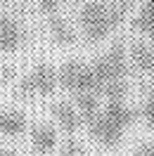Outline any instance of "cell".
<instances>
[{
    "mask_svg": "<svg viewBox=\"0 0 154 156\" xmlns=\"http://www.w3.org/2000/svg\"><path fill=\"white\" fill-rule=\"evenodd\" d=\"M133 156H154V147H152V144L138 147V149L133 151Z\"/></svg>",
    "mask_w": 154,
    "mask_h": 156,
    "instance_id": "cell-16",
    "label": "cell"
},
{
    "mask_svg": "<svg viewBox=\"0 0 154 156\" xmlns=\"http://www.w3.org/2000/svg\"><path fill=\"white\" fill-rule=\"evenodd\" d=\"M31 144H33V149L38 154H50L55 149V144H57V135H55V130L50 126L40 123V126H36L31 130Z\"/></svg>",
    "mask_w": 154,
    "mask_h": 156,
    "instance_id": "cell-8",
    "label": "cell"
},
{
    "mask_svg": "<svg viewBox=\"0 0 154 156\" xmlns=\"http://www.w3.org/2000/svg\"><path fill=\"white\" fill-rule=\"evenodd\" d=\"M55 118H57L59 128L64 130V133H69V135H74L78 130V126H81V114H78L76 107H71V104H57L55 107Z\"/></svg>",
    "mask_w": 154,
    "mask_h": 156,
    "instance_id": "cell-9",
    "label": "cell"
},
{
    "mask_svg": "<svg viewBox=\"0 0 154 156\" xmlns=\"http://www.w3.org/2000/svg\"><path fill=\"white\" fill-rule=\"evenodd\" d=\"M149 40H152V45H154V33H152V36H149Z\"/></svg>",
    "mask_w": 154,
    "mask_h": 156,
    "instance_id": "cell-18",
    "label": "cell"
},
{
    "mask_svg": "<svg viewBox=\"0 0 154 156\" xmlns=\"http://www.w3.org/2000/svg\"><path fill=\"white\" fill-rule=\"evenodd\" d=\"M74 107L78 109L81 118L86 121L88 126L100 116V99H97L95 92H83V95H76V104Z\"/></svg>",
    "mask_w": 154,
    "mask_h": 156,
    "instance_id": "cell-11",
    "label": "cell"
},
{
    "mask_svg": "<svg viewBox=\"0 0 154 156\" xmlns=\"http://www.w3.org/2000/svg\"><path fill=\"white\" fill-rule=\"evenodd\" d=\"M59 83L67 90H71L74 95H83V92L102 95L93 64H83V62H69V64H64L62 71H59Z\"/></svg>",
    "mask_w": 154,
    "mask_h": 156,
    "instance_id": "cell-4",
    "label": "cell"
},
{
    "mask_svg": "<svg viewBox=\"0 0 154 156\" xmlns=\"http://www.w3.org/2000/svg\"><path fill=\"white\" fill-rule=\"evenodd\" d=\"M26 130V118L17 109H2L0 107V133L7 137H21Z\"/></svg>",
    "mask_w": 154,
    "mask_h": 156,
    "instance_id": "cell-6",
    "label": "cell"
},
{
    "mask_svg": "<svg viewBox=\"0 0 154 156\" xmlns=\"http://www.w3.org/2000/svg\"><path fill=\"white\" fill-rule=\"evenodd\" d=\"M38 2H40V7H43L45 12H50V14H52V12H55L59 5L64 2V0H38Z\"/></svg>",
    "mask_w": 154,
    "mask_h": 156,
    "instance_id": "cell-15",
    "label": "cell"
},
{
    "mask_svg": "<svg viewBox=\"0 0 154 156\" xmlns=\"http://www.w3.org/2000/svg\"><path fill=\"white\" fill-rule=\"evenodd\" d=\"M50 36L57 40L59 45H71L74 43V31L69 29V24L59 17H52L50 19Z\"/></svg>",
    "mask_w": 154,
    "mask_h": 156,
    "instance_id": "cell-13",
    "label": "cell"
},
{
    "mask_svg": "<svg viewBox=\"0 0 154 156\" xmlns=\"http://www.w3.org/2000/svg\"><path fill=\"white\" fill-rule=\"evenodd\" d=\"M142 116H145V121H147V126L154 130V97H149L147 102H145V107H142Z\"/></svg>",
    "mask_w": 154,
    "mask_h": 156,
    "instance_id": "cell-14",
    "label": "cell"
},
{
    "mask_svg": "<svg viewBox=\"0 0 154 156\" xmlns=\"http://www.w3.org/2000/svg\"><path fill=\"white\" fill-rule=\"evenodd\" d=\"M130 59L140 73H154V48L145 43H135L130 50Z\"/></svg>",
    "mask_w": 154,
    "mask_h": 156,
    "instance_id": "cell-10",
    "label": "cell"
},
{
    "mask_svg": "<svg viewBox=\"0 0 154 156\" xmlns=\"http://www.w3.org/2000/svg\"><path fill=\"white\" fill-rule=\"evenodd\" d=\"M59 83V73L48 64H38L36 69H31L29 73L21 80V90L29 95H50L57 88Z\"/></svg>",
    "mask_w": 154,
    "mask_h": 156,
    "instance_id": "cell-5",
    "label": "cell"
},
{
    "mask_svg": "<svg viewBox=\"0 0 154 156\" xmlns=\"http://www.w3.org/2000/svg\"><path fill=\"white\" fill-rule=\"evenodd\" d=\"M121 17H123L121 5L114 7V5H105L100 0H93L81 10V26H83V33H86L88 40L100 43L119 26Z\"/></svg>",
    "mask_w": 154,
    "mask_h": 156,
    "instance_id": "cell-3",
    "label": "cell"
},
{
    "mask_svg": "<svg viewBox=\"0 0 154 156\" xmlns=\"http://www.w3.org/2000/svg\"><path fill=\"white\" fill-rule=\"evenodd\" d=\"M0 156H14V154H12V151H7V149H2V147H0Z\"/></svg>",
    "mask_w": 154,
    "mask_h": 156,
    "instance_id": "cell-17",
    "label": "cell"
},
{
    "mask_svg": "<svg viewBox=\"0 0 154 156\" xmlns=\"http://www.w3.org/2000/svg\"><path fill=\"white\" fill-rule=\"evenodd\" d=\"M133 109L126 104V99H112L107 102V109L100 111V116L90 123V133L95 142L102 147H116L123 137L126 128L133 123Z\"/></svg>",
    "mask_w": 154,
    "mask_h": 156,
    "instance_id": "cell-1",
    "label": "cell"
},
{
    "mask_svg": "<svg viewBox=\"0 0 154 156\" xmlns=\"http://www.w3.org/2000/svg\"><path fill=\"white\" fill-rule=\"evenodd\" d=\"M95 76L100 83V92L107 95V102L112 99H123L126 95V50L121 45H114L107 50L95 64Z\"/></svg>",
    "mask_w": 154,
    "mask_h": 156,
    "instance_id": "cell-2",
    "label": "cell"
},
{
    "mask_svg": "<svg viewBox=\"0 0 154 156\" xmlns=\"http://www.w3.org/2000/svg\"><path fill=\"white\" fill-rule=\"evenodd\" d=\"M135 29L145 33L147 38L154 33V0H145L138 17H135Z\"/></svg>",
    "mask_w": 154,
    "mask_h": 156,
    "instance_id": "cell-12",
    "label": "cell"
},
{
    "mask_svg": "<svg viewBox=\"0 0 154 156\" xmlns=\"http://www.w3.org/2000/svg\"><path fill=\"white\" fill-rule=\"evenodd\" d=\"M21 38V26L10 17H0V52H10V50L19 48Z\"/></svg>",
    "mask_w": 154,
    "mask_h": 156,
    "instance_id": "cell-7",
    "label": "cell"
}]
</instances>
